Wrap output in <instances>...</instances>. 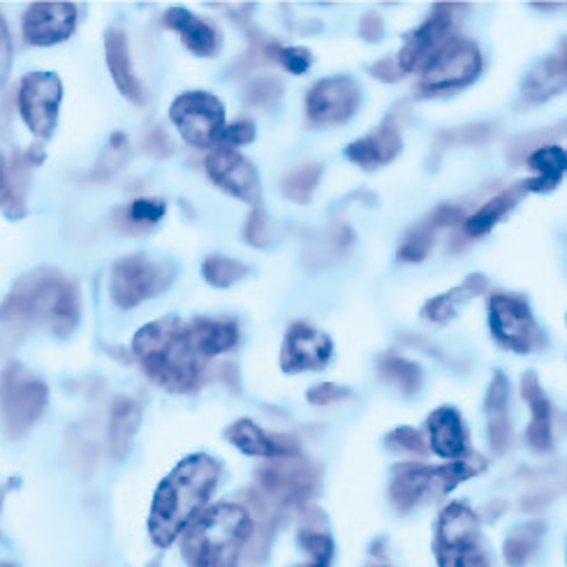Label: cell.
I'll return each mask as SVG.
<instances>
[{
	"mask_svg": "<svg viewBox=\"0 0 567 567\" xmlns=\"http://www.w3.org/2000/svg\"><path fill=\"white\" fill-rule=\"evenodd\" d=\"M47 405V386L33 378H14L8 384L6 417L14 435L29 431Z\"/></svg>",
	"mask_w": 567,
	"mask_h": 567,
	"instance_id": "obj_19",
	"label": "cell"
},
{
	"mask_svg": "<svg viewBox=\"0 0 567 567\" xmlns=\"http://www.w3.org/2000/svg\"><path fill=\"white\" fill-rule=\"evenodd\" d=\"M76 25V8L63 0L33 3L23 14V38L35 47H51L68 40Z\"/></svg>",
	"mask_w": 567,
	"mask_h": 567,
	"instance_id": "obj_17",
	"label": "cell"
},
{
	"mask_svg": "<svg viewBox=\"0 0 567 567\" xmlns=\"http://www.w3.org/2000/svg\"><path fill=\"white\" fill-rule=\"evenodd\" d=\"M186 333L193 350L202 359L225 354L229 350H235L239 343V327L235 320L197 318L190 324H186Z\"/></svg>",
	"mask_w": 567,
	"mask_h": 567,
	"instance_id": "obj_25",
	"label": "cell"
},
{
	"mask_svg": "<svg viewBox=\"0 0 567 567\" xmlns=\"http://www.w3.org/2000/svg\"><path fill=\"white\" fill-rule=\"evenodd\" d=\"M401 146L403 142H401L399 125L392 118H386L375 133L352 142L346 151V156L354 165L371 172V169L384 167L386 163H392L401 153Z\"/></svg>",
	"mask_w": 567,
	"mask_h": 567,
	"instance_id": "obj_21",
	"label": "cell"
},
{
	"mask_svg": "<svg viewBox=\"0 0 567 567\" xmlns=\"http://www.w3.org/2000/svg\"><path fill=\"white\" fill-rule=\"evenodd\" d=\"M567 61H565V44L554 56L535 65L524 82V97L528 102H545L565 91L567 80Z\"/></svg>",
	"mask_w": 567,
	"mask_h": 567,
	"instance_id": "obj_29",
	"label": "cell"
},
{
	"mask_svg": "<svg viewBox=\"0 0 567 567\" xmlns=\"http://www.w3.org/2000/svg\"><path fill=\"white\" fill-rule=\"evenodd\" d=\"M488 322L494 339L512 352L528 354L539 343V329L530 306L519 295H494L488 299Z\"/></svg>",
	"mask_w": 567,
	"mask_h": 567,
	"instance_id": "obj_12",
	"label": "cell"
},
{
	"mask_svg": "<svg viewBox=\"0 0 567 567\" xmlns=\"http://www.w3.org/2000/svg\"><path fill=\"white\" fill-rule=\"evenodd\" d=\"M133 352L148 380L172 394H193L204 384V359L193 350L186 324L174 318L142 327L133 341Z\"/></svg>",
	"mask_w": 567,
	"mask_h": 567,
	"instance_id": "obj_2",
	"label": "cell"
},
{
	"mask_svg": "<svg viewBox=\"0 0 567 567\" xmlns=\"http://www.w3.org/2000/svg\"><path fill=\"white\" fill-rule=\"evenodd\" d=\"M0 567H3V565H0Z\"/></svg>",
	"mask_w": 567,
	"mask_h": 567,
	"instance_id": "obj_53",
	"label": "cell"
},
{
	"mask_svg": "<svg viewBox=\"0 0 567 567\" xmlns=\"http://www.w3.org/2000/svg\"><path fill=\"white\" fill-rule=\"evenodd\" d=\"M437 567H492L482 545L477 514L463 503L447 505L435 526Z\"/></svg>",
	"mask_w": 567,
	"mask_h": 567,
	"instance_id": "obj_6",
	"label": "cell"
},
{
	"mask_svg": "<svg viewBox=\"0 0 567 567\" xmlns=\"http://www.w3.org/2000/svg\"><path fill=\"white\" fill-rule=\"evenodd\" d=\"M320 178H322V165L318 163L301 165L282 178V193H286V197L292 199L295 204H306L313 197Z\"/></svg>",
	"mask_w": 567,
	"mask_h": 567,
	"instance_id": "obj_37",
	"label": "cell"
},
{
	"mask_svg": "<svg viewBox=\"0 0 567 567\" xmlns=\"http://www.w3.org/2000/svg\"><path fill=\"white\" fill-rule=\"evenodd\" d=\"M252 533V514L244 505L218 503L190 522L182 551L188 567H237Z\"/></svg>",
	"mask_w": 567,
	"mask_h": 567,
	"instance_id": "obj_3",
	"label": "cell"
},
{
	"mask_svg": "<svg viewBox=\"0 0 567 567\" xmlns=\"http://www.w3.org/2000/svg\"><path fill=\"white\" fill-rule=\"evenodd\" d=\"M299 545L308 554L306 567H331L333 560V543L324 530L316 528H303L299 533Z\"/></svg>",
	"mask_w": 567,
	"mask_h": 567,
	"instance_id": "obj_38",
	"label": "cell"
},
{
	"mask_svg": "<svg viewBox=\"0 0 567 567\" xmlns=\"http://www.w3.org/2000/svg\"><path fill=\"white\" fill-rule=\"evenodd\" d=\"M257 484L276 507H303L320 492V471L301 456L271 458L257 468Z\"/></svg>",
	"mask_w": 567,
	"mask_h": 567,
	"instance_id": "obj_8",
	"label": "cell"
},
{
	"mask_svg": "<svg viewBox=\"0 0 567 567\" xmlns=\"http://www.w3.org/2000/svg\"><path fill=\"white\" fill-rule=\"evenodd\" d=\"M484 458L466 456L450 461L445 466H424V463H399L390 482V501L396 512L405 514L422 501L443 498L463 480H471L484 471Z\"/></svg>",
	"mask_w": 567,
	"mask_h": 567,
	"instance_id": "obj_5",
	"label": "cell"
},
{
	"mask_svg": "<svg viewBox=\"0 0 567 567\" xmlns=\"http://www.w3.org/2000/svg\"><path fill=\"white\" fill-rule=\"evenodd\" d=\"M352 241H354L352 229L346 223H333L327 231H322L320 237L311 239V244H308L303 252L306 269L318 271L333 262H339L352 246Z\"/></svg>",
	"mask_w": 567,
	"mask_h": 567,
	"instance_id": "obj_28",
	"label": "cell"
},
{
	"mask_svg": "<svg viewBox=\"0 0 567 567\" xmlns=\"http://www.w3.org/2000/svg\"><path fill=\"white\" fill-rule=\"evenodd\" d=\"M488 412V441L492 450L501 456L512 447V422H509V382L503 373H496L486 394Z\"/></svg>",
	"mask_w": 567,
	"mask_h": 567,
	"instance_id": "obj_27",
	"label": "cell"
},
{
	"mask_svg": "<svg viewBox=\"0 0 567 567\" xmlns=\"http://www.w3.org/2000/svg\"><path fill=\"white\" fill-rule=\"evenodd\" d=\"M565 148L556 146V144H543L537 146L535 151H530V156L526 158L528 167L537 174L535 178H528L524 182V190L526 193H551L560 176L565 174Z\"/></svg>",
	"mask_w": 567,
	"mask_h": 567,
	"instance_id": "obj_30",
	"label": "cell"
},
{
	"mask_svg": "<svg viewBox=\"0 0 567 567\" xmlns=\"http://www.w3.org/2000/svg\"><path fill=\"white\" fill-rule=\"evenodd\" d=\"M371 74L375 76V80L386 82V84H394V82H399L401 76H403V72H401V68H399L396 59H384V61H378L375 65H371Z\"/></svg>",
	"mask_w": 567,
	"mask_h": 567,
	"instance_id": "obj_51",
	"label": "cell"
},
{
	"mask_svg": "<svg viewBox=\"0 0 567 567\" xmlns=\"http://www.w3.org/2000/svg\"><path fill=\"white\" fill-rule=\"evenodd\" d=\"M0 318L17 322H44L59 337L76 327L80 320V297L76 288L61 274H38L19 282Z\"/></svg>",
	"mask_w": 567,
	"mask_h": 567,
	"instance_id": "obj_4",
	"label": "cell"
},
{
	"mask_svg": "<svg viewBox=\"0 0 567 567\" xmlns=\"http://www.w3.org/2000/svg\"><path fill=\"white\" fill-rule=\"evenodd\" d=\"M142 420V408L133 399H118L112 405L110 417V452L116 461H121L133 447V437L137 433Z\"/></svg>",
	"mask_w": 567,
	"mask_h": 567,
	"instance_id": "obj_31",
	"label": "cell"
},
{
	"mask_svg": "<svg viewBox=\"0 0 567 567\" xmlns=\"http://www.w3.org/2000/svg\"><path fill=\"white\" fill-rule=\"evenodd\" d=\"M10 68H12V40H10L6 19L0 17V89H3L8 82Z\"/></svg>",
	"mask_w": 567,
	"mask_h": 567,
	"instance_id": "obj_48",
	"label": "cell"
},
{
	"mask_svg": "<svg viewBox=\"0 0 567 567\" xmlns=\"http://www.w3.org/2000/svg\"><path fill=\"white\" fill-rule=\"evenodd\" d=\"M348 396H350L348 386L333 384V382H322V384L313 386V390L306 394V399H308V403H311V405H331V403L346 401Z\"/></svg>",
	"mask_w": 567,
	"mask_h": 567,
	"instance_id": "obj_47",
	"label": "cell"
},
{
	"mask_svg": "<svg viewBox=\"0 0 567 567\" xmlns=\"http://www.w3.org/2000/svg\"><path fill=\"white\" fill-rule=\"evenodd\" d=\"M282 95V84L280 80H276V76H260V80H255L250 86H248V102L255 107H274L276 102L280 100Z\"/></svg>",
	"mask_w": 567,
	"mask_h": 567,
	"instance_id": "obj_42",
	"label": "cell"
},
{
	"mask_svg": "<svg viewBox=\"0 0 567 567\" xmlns=\"http://www.w3.org/2000/svg\"><path fill=\"white\" fill-rule=\"evenodd\" d=\"M331 354L333 343L324 331L306 322H295L286 333V341H282L280 367L286 373L318 371L327 367Z\"/></svg>",
	"mask_w": 567,
	"mask_h": 567,
	"instance_id": "obj_16",
	"label": "cell"
},
{
	"mask_svg": "<svg viewBox=\"0 0 567 567\" xmlns=\"http://www.w3.org/2000/svg\"><path fill=\"white\" fill-rule=\"evenodd\" d=\"M429 441L431 450L450 461H461L468 456V431L463 426L458 410L454 408H437L433 410L429 420Z\"/></svg>",
	"mask_w": 567,
	"mask_h": 567,
	"instance_id": "obj_22",
	"label": "cell"
},
{
	"mask_svg": "<svg viewBox=\"0 0 567 567\" xmlns=\"http://www.w3.org/2000/svg\"><path fill=\"white\" fill-rule=\"evenodd\" d=\"M543 535H545V524L533 522L526 526H519L514 530L507 539H505V560L509 567H524L530 556L537 551L539 543H543Z\"/></svg>",
	"mask_w": 567,
	"mask_h": 567,
	"instance_id": "obj_35",
	"label": "cell"
},
{
	"mask_svg": "<svg viewBox=\"0 0 567 567\" xmlns=\"http://www.w3.org/2000/svg\"><path fill=\"white\" fill-rule=\"evenodd\" d=\"M220 480V463L209 454H190L161 482L153 496L148 535L153 545L167 549L212 501Z\"/></svg>",
	"mask_w": 567,
	"mask_h": 567,
	"instance_id": "obj_1",
	"label": "cell"
},
{
	"mask_svg": "<svg viewBox=\"0 0 567 567\" xmlns=\"http://www.w3.org/2000/svg\"><path fill=\"white\" fill-rule=\"evenodd\" d=\"M255 140V125L252 121H239V123H231V125H225L218 140H216V146L220 148H239V146H246Z\"/></svg>",
	"mask_w": 567,
	"mask_h": 567,
	"instance_id": "obj_46",
	"label": "cell"
},
{
	"mask_svg": "<svg viewBox=\"0 0 567 567\" xmlns=\"http://www.w3.org/2000/svg\"><path fill=\"white\" fill-rule=\"evenodd\" d=\"M522 396L526 399V403L533 410V422L526 431L528 445L539 454L551 452V447H554L551 405H549L547 394L543 392V386H539V380H537L535 373H526L522 378Z\"/></svg>",
	"mask_w": 567,
	"mask_h": 567,
	"instance_id": "obj_26",
	"label": "cell"
},
{
	"mask_svg": "<svg viewBox=\"0 0 567 567\" xmlns=\"http://www.w3.org/2000/svg\"><path fill=\"white\" fill-rule=\"evenodd\" d=\"M127 151H131V148H127L125 135H114L110 146L105 148V153H102V158L97 163V172L95 174L97 176H110L116 169H121L125 158H127Z\"/></svg>",
	"mask_w": 567,
	"mask_h": 567,
	"instance_id": "obj_45",
	"label": "cell"
},
{
	"mask_svg": "<svg viewBox=\"0 0 567 567\" xmlns=\"http://www.w3.org/2000/svg\"><path fill=\"white\" fill-rule=\"evenodd\" d=\"M463 10H466V6L458 3H437L433 8V12L420 29L405 38V44L396 59L403 74L424 65L433 51L441 49L452 38V31L456 29V23L461 19L458 12Z\"/></svg>",
	"mask_w": 567,
	"mask_h": 567,
	"instance_id": "obj_14",
	"label": "cell"
},
{
	"mask_svg": "<svg viewBox=\"0 0 567 567\" xmlns=\"http://www.w3.org/2000/svg\"><path fill=\"white\" fill-rule=\"evenodd\" d=\"M386 447L396 450V452H408V454H417L424 456L426 454V445H424V437L420 431L415 429H394L390 435H386Z\"/></svg>",
	"mask_w": 567,
	"mask_h": 567,
	"instance_id": "obj_44",
	"label": "cell"
},
{
	"mask_svg": "<svg viewBox=\"0 0 567 567\" xmlns=\"http://www.w3.org/2000/svg\"><path fill=\"white\" fill-rule=\"evenodd\" d=\"M244 241L255 248L269 246V218L260 204L252 206V212L244 225Z\"/></svg>",
	"mask_w": 567,
	"mask_h": 567,
	"instance_id": "obj_43",
	"label": "cell"
},
{
	"mask_svg": "<svg viewBox=\"0 0 567 567\" xmlns=\"http://www.w3.org/2000/svg\"><path fill=\"white\" fill-rule=\"evenodd\" d=\"M378 373L386 384H392L394 390L405 396L417 394L422 386V369L415 362H408V359L396 354H384L378 362Z\"/></svg>",
	"mask_w": 567,
	"mask_h": 567,
	"instance_id": "obj_34",
	"label": "cell"
},
{
	"mask_svg": "<svg viewBox=\"0 0 567 567\" xmlns=\"http://www.w3.org/2000/svg\"><path fill=\"white\" fill-rule=\"evenodd\" d=\"M172 280L174 269L169 265L153 262L144 255H131L114 265L110 290L114 303L123 311H131V308L167 290Z\"/></svg>",
	"mask_w": 567,
	"mask_h": 567,
	"instance_id": "obj_9",
	"label": "cell"
},
{
	"mask_svg": "<svg viewBox=\"0 0 567 567\" xmlns=\"http://www.w3.org/2000/svg\"><path fill=\"white\" fill-rule=\"evenodd\" d=\"M63 100V84L54 72H31L19 89V112L29 131L47 140L59 121V107Z\"/></svg>",
	"mask_w": 567,
	"mask_h": 567,
	"instance_id": "obj_11",
	"label": "cell"
},
{
	"mask_svg": "<svg viewBox=\"0 0 567 567\" xmlns=\"http://www.w3.org/2000/svg\"><path fill=\"white\" fill-rule=\"evenodd\" d=\"M0 199H12V188H10V184H8L3 167H0Z\"/></svg>",
	"mask_w": 567,
	"mask_h": 567,
	"instance_id": "obj_52",
	"label": "cell"
},
{
	"mask_svg": "<svg viewBox=\"0 0 567 567\" xmlns=\"http://www.w3.org/2000/svg\"><path fill=\"white\" fill-rule=\"evenodd\" d=\"M359 35H362L367 42L382 40V35H384V21L378 14H373V12L364 14L362 21H359Z\"/></svg>",
	"mask_w": 567,
	"mask_h": 567,
	"instance_id": "obj_50",
	"label": "cell"
},
{
	"mask_svg": "<svg viewBox=\"0 0 567 567\" xmlns=\"http://www.w3.org/2000/svg\"><path fill=\"white\" fill-rule=\"evenodd\" d=\"M494 135V125L488 123H477V125H463L454 127V131H445L437 135V148H447L456 144H482L486 140H492Z\"/></svg>",
	"mask_w": 567,
	"mask_h": 567,
	"instance_id": "obj_41",
	"label": "cell"
},
{
	"mask_svg": "<svg viewBox=\"0 0 567 567\" xmlns=\"http://www.w3.org/2000/svg\"><path fill=\"white\" fill-rule=\"evenodd\" d=\"M165 25L182 35V42L190 54L199 59H214L220 54L223 35L216 29V23L190 14L184 8H172L165 12Z\"/></svg>",
	"mask_w": 567,
	"mask_h": 567,
	"instance_id": "obj_20",
	"label": "cell"
},
{
	"mask_svg": "<svg viewBox=\"0 0 567 567\" xmlns=\"http://www.w3.org/2000/svg\"><path fill=\"white\" fill-rule=\"evenodd\" d=\"M165 214H167V206L163 199L142 197V199H135L125 209V223L133 229H148L153 225H158L165 218Z\"/></svg>",
	"mask_w": 567,
	"mask_h": 567,
	"instance_id": "obj_39",
	"label": "cell"
},
{
	"mask_svg": "<svg viewBox=\"0 0 567 567\" xmlns=\"http://www.w3.org/2000/svg\"><path fill=\"white\" fill-rule=\"evenodd\" d=\"M144 146H146L148 153H153V156H158V158H167L169 153L174 151V144L169 142L167 133L163 131L161 125L151 127V133H148L146 140H144Z\"/></svg>",
	"mask_w": 567,
	"mask_h": 567,
	"instance_id": "obj_49",
	"label": "cell"
},
{
	"mask_svg": "<svg viewBox=\"0 0 567 567\" xmlns=\"http://www.w3.org/2000/svg\"><path fill=\"white\" fill-rule=\"evenodd\" d=\"M105 51H107V65L112 72V80L123 97H127L133 105H144L146 102V89L140 82V76L133 65L131 47H127V38L121 29H110L105 35Z\"/></svg>",
	"mask_w": 567,
	"mask_h": 567,
	"instance_id": "obj_23",
	"label": "cell"
},
{
	"mask_svg": "<svg viewBox=\"0 0 567 567\" xmlns=\"http://www.w3.org/2000/svg\"><path fill=\"white\" fill-rule=\"evenodd\" d=\"M267 56L271 61H278L282 68L292 74H306L308 68L313 65V56L311 51L303 49V47H278V44H269L267 49Z\"/></svg>",
	"mask_w": 567,
	"mask_h": 567,
	"instance_id": "obj_40",
	"label": "cell"
},
{
	"mask_svg": "<svg viewBox=\"0 0 567 567\" xmlns=\"http://www.w3.org/2000/svg\"><path fill=\"white\" fill-rule=\"evenodd\" d=\"M169 116L178 127V133H182V137L197 148L216 144L220 131L225 127L223 102L216 95L204 91L178 95L172 102Z\"/></svg>",
	"mask_w": 567,
	"mask_h": 567,
	"instance_id": "obj_10",
	"label": "cell"
},
{
	"mask_svg": "<svg viewBox=\"0 0 567 567\" xmlns=\"http://www.w3.org/2000/svg\"><path fill=\"white\" fill-rule=\"evenodd\" d=\"M204 165L206 174L212 176V182L218 188L255 206L260 204V178H257V172L250 165V161L244 158L239 151L214 146Z\"/></svg>",
	"mask_w": 567,
	"mask_h": 567,
	"instance_id": "obj_15",
	"label": "cell"
},
{
	"mask_svg": "<svg viewBox=\"0 0 567 567\" xmlns=\"http://www.w3.org/2000/svg\"><path fill=\"white\" fill-rule=\"evenodd\" d=\"M461 218H463V212L458 209V206H450V204L437 206V209L429 218H424L420 225H415L408 231L405 241L399 248V260L401 262H422L429 255L437 231L458 223Z\"/></svg>",
	"mask_w": 567,
	"mask_h": 567,
	"instance_id": "obj_24",
	"label": "cell"
},
{
	"mask_svg": "<svg viewBox=\"0 0 567 567\" xmlns=\"http://www.w3.org/2000/svg\"><path fill=\"white\" fill-rule=\"evenodd\" d=\"M362 91L350 76H329L306 95V121L311 127L341 125L359 110Z\"/></svg>",
	"mask_w": 567,
	"mask_h": 567,
	"instance_id": "obj_13",
	"label": "cell"
},
{
	"mask_svg": "<svg viewBox=\"0 0 567 567\" xmlns=\"http://www.w3.org/2000/svg\"><path fill=\"white\" fill-rule=\"evenodd\" d=\"M250 274L248 265L235 260V257H225V255H212L206 257L202 265V276L214 288H231L237 286L239 280H244Z\"/></svg>",
	"mask_w": 567,
	"mask_h": 567,
	"instance_id": "obj_36",
	"label": "cell"
},
{
	"mask_svg": "<svg viewBox=\"0 0 567 567\" xmlns=\"http://www.w3.org/2000/svg\"><path fill=\"white\" fill-rule=\"evenodd\" d=\"M227 441L248 456L290 458L299 456V441L295 435L269 433L250 420H237L227 429Z\"/></svg>",
	"mask_w": 567,
	"mask_h": 567,
	"instance_id": "obj_18",
	"label": "cell"
},
{
	"mask_svg": "<svg viewBox=\"0 0 567 567\" xmlns=\"http://www.w3.org/2000/svg\"><path fill=\"white\" fill-rule=\"evenodd\" d=\"M482 72V54L475 42L452 35L441 49H435L424 63L420 91L422 95L454 93L471 86Z\"/></svg>",
	"mask_w": 567,
	"mask_h": 567,
	"instance_id": "obj_7",
	"label": "cell"
},
{
	"mask_svg": "<svg viewBox=\"0 0 567 567\" xmlns=\"http://www.w3.org/2000/svg\"><path fill=\"white\" fill-rule=\"evenodd\" d=\"M524 193H526V190H524V186L519 184V186H514V188H509V190L496 195L494 199H488V202L482 206V209H477V212L466 220V235L473 237V239L488 235V231H492V229L514 209V206L519 204V199H522Z\"/></svg>",
	"mask_w": 567,
	"mask_h": 567,
	"instance_id": "obj_32",
	"label": "cell"
},
{
	"mask_svg": "<svg viewBox=\"0 0 567 567\" xmlns=\"http://www.w3.org/2000/svg\"><path fill=\"white\" fill-rule=\"evenodd\" d=\"M486 292V280L482 274H473L466 278V282L463 286H458L456 290H450L441 297H435L431 301H426L424 306V318L429 322H435V324H445L454 318L458 303H463L466 299H473V297H480Z\"/></svg>",
	"mask_w": 567,
	"mask_h": 567,
	"instance_id": "obj_33",
	"label": "cell"
}]
</instances>
